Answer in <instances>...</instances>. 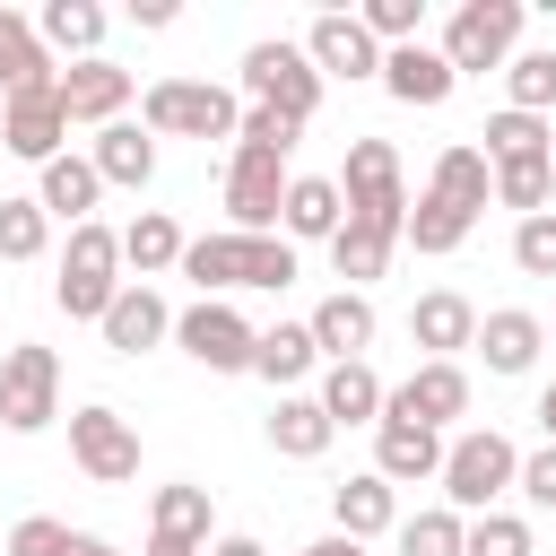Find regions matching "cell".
<instances>
[{"instance_id":"obj_1","label":"cell","mask_w":556,"mask_h":556,"mask_svg":"<svg viewBox=\"0 0 556 556\" xmlns=\"http://www.w3.org/2000/svg\"><path fill=\"white\" fill-rule=\"evenodd\" d=\"M200 295H217V287H287L295 278V243L287 235H191L182 243V261H174Z\"/></svg>"},{"instance_id":"obj_2","label":"cell","mask_w":556,"mask_h":556,"mask_svg":"<svg viewBox=\"0 0 556 556\" xmlns=\"http://www.w3.org/2000/svg\"><path fill=\"white\" fill-rule=\"evenodd\" d=\"M443 504L460 513V521H478V513H495V495H513V478H521V452L495 434V426H469V434H452L443 443Z\"/></svg>"},{"instance_id":"obj_3","label":"cell","mask_w":556,"mask_h":556,"mask_svg":"<svg viewBox=\"0 0 556 556\" xmlns=\"http://www.w3.org/2000/svg\"><path fill=\"white\" fill-rule=\"evenodd\" d=\"M235 122H243V104L226 87H208V78H156L139 96V130L148 139H235Z\"/></svg>"},{"instance_id":"obj_4","label":"cell","mask_w":556,"mask_h":556,"mask_svg":"<svg viewBox=\"0 0 556 556\" xmlns=\"http://www.w3.org/2000/svg\"><path fill=\"white\" fill-rule=\"evenodd\" d=\"M122 295V235L113 226H70V252H61V278H52V304L70 321H104V304Z\"/></svg>"},{"instance_id":"obj_5","label":"cell","mask_w":556,"mask_h":556,"mask_svg":"<svg viewBox=\"0 0 556 556\" xmlns=\"http://www.w3.org/2000/svg\"><path fill=\"white\" fill-rule=\"evenodd\" d=\"M330 182H339V200H348L356 226H382V235L408 226V182H400V148L391 139H348V165Z\"/></svg>"},{"instance_id":"obj_6","label":"cell","mask_w":556,"mask_h":556,"mask_svg":"<svg viewBox=\"0 0 556 556\" xmlns=\"http://www.w3.org/2000/svg\"><path fill=\"white\" fill-rule=\"evenodd\" d=\"M243 96H252L261 113L313 122V113H321V70L304 61V43H287V35H261V43L243 52Z\"/></svg>"},{"instance_id":"obj_7","label":"cell","mask_w":556,"mask_h":556,"mask_svg":"<svg viewBox=\"0 0 556 556\" xmlns=\"http://www.w3.org/2000/svg\"><path fill=\"white\" fill-rule=\"evenodd\" d=\"M52 417H61V356L35 348V339L0 348V426L9 434H43Z\"/></svg>"},{"instance_id":"obj_8","label":"cell","mask_w":556,"mask_h":556,"mask_svg":"<svg viewBox=\"0 0 556 556\" xmlns=\"http://www.w3.org/2000/svg\"><path fill=\"white\" fill-rule=\"evenodd\" d=\"M513 43H521V0H460L434 52L452 61V78H469V70H504Z\"/></svg>"},{"instance_id":"obj_9","label":"cell","mask_w":556,"mask_h":556,"mask_svg":"<svg viewBox=\"0 0 556 556\" xmlns=\"http://www.w3.org/2000/svg\"><path fill=\"white\" fill-rule=\"evenodd\" d=\"M174 339H182V356L191 365H208V374H252V321L226 304V295H200L191 313H174Z\"/></svg>"},{"instance_id":"obj_10","label":"cell","mask_w":556,"mask_h":556,"mask_svg":"<svg viewBox=\"0 0 556 556\" xmlns=\"http://www.w3.org/2000/svg\"><path fill=\"white\" fill-rule=\"evenodd\" d=\"M70 460H78L96 486H130V478H139V426H130L122 408L87 400V408L70 417Z\"/></svg>"},{"instance_id":"obj_11","label":"cell","mask_w":556,"mask_h":556,"mask_svg":"<svg viewBox=\"0 0 556 556\" xmlns=\"http://www.w3.org/2000/svg\"><path fill=\"white\" fill-rule=\"evenodd\" d=\"M287 156H269V148H243L235 139V165H226V217H235V235H269L278 226V208H287Z\"/></svg>"},{"instance_id":"obj_12","label":"cell","mask_w":556,"mask_h":556,"mask_svg":"<svg viewBox=\"0 0 556 556\" xmlns=\"http://www.w3.org/2000/svg\"><path fill=\"white\" fill-rule=\"evenodd\" d=\"M452 417H469V374H460V365H417L408 382L382 391V426H426V434H443Z\"/></svg>"},{"instance_id":"obj_13","label":"cell","mask_w":556,"mask_h":556,"mask_svg":"<svg viewBox=\"0 0 556 556\" xmlns=\"http://www.w3.org/2000/svg\"><path fill=\"white\" fill-rule=\"evenodd\" d=\"M304 61H313L321 78H382V43L356 26V9H321V17L304 26Z\"/></svg>"},{"instance_id":"obj_14","label":"cell","mask_w":556,"mask_h":556,"mask_svg":"<svg viewBox=\"0 0 556 556\" xmlns=\"http://www.w3.org/2000/svg\"><path fill=\"white\" fill-rule=\"evenodd\" d=\"M52 96H61V113H70V122H96V130H104V122H122V104L139 96V78H130V70H113V61L96 52V61H70V70L52 78Z\"/></svg>"},{"instance_id":"obj_15","label":"cell","mask_w":556,"mask_h":556,"mask_svg":"<svg viewBox=\"0 0 556 556\" xmlns=\"http://www.w3.org/2000/svg\"><path fill=\"white\" fill-rule=\"evenodd\" d=\"M96 330H104V348H113V356H148L156 339H174V313H165V295H156V287L122 278V295L104 304V321H96Z\"/></svg>"},{"instance_id":"obj_16","label":"cell","mask_w":556,"mask_h":556,"mask_svg":"<svg viewBox=\"0 0 556 556\" xmlns=\"http://www.w3.org/2000/svg\"><path fill=\"white\" fill-rule=\"evenodd\" d=\"M61 139H70V113H61V96H52V87H43V96H9V113H0V148H9V156L52 165V156H61Z\"/></svg>"},{"instance_id":"obj_17","label":"cell","mask_w":556,"mask_h":556,"mask_svg":"<svg viewBox=\"0 0 556 556\" xmlns=\"http://www.w3.org/2000/svg\"><path fill=\"white\" fill-rule=\"evenodd\" d=\"M148 556H208V486H156Z\"/></svg>"},{"instance_id":"obj_18","label":"cell","mask_w":556,"mask_h":556,"mask_svg":"<svg viewBox=\"0 0 556 556\" xmlns=\"http://www.w3.org/2000/svg\"><path fill=\"white\" fill-rule=\"evenodd\" d=\"M382 87H391L400 104L434 113V104H443V96H452L460 78H452V61H443L434 43H391V52H382Z\"/></svg>"},{"instance_id":"obj_19","label":"cell","mask_w":556,"mask_h":556,"mask_svg":"<svg viewBox=\"0 0 556 556\" xmlns=\"http://www.w3.org/2000/svg\"><path fill=\"white\" fill-rule=\"evenodd\" d=\"M408 339L426 348V365H452V348H469V339H478V304H469V295H452V287H434V295H417Z\"/></svg>"},{"instance_id":"obj_20","label":"cell","mask_w":556,"mask_h":556,"mask_svg":"<svg viewBox=\"0 0 556 556\" xmlns=\"http://www.w3.org/2000/svg\"><path fill=\"white\" fill-rule=\"evenodd\" d=\"M304 330H313V348H321L330 365H356V356L374 348V304H365L356 287H339V295H321V304H313V321H304Z\"/></svg>"},{"instance_id":"obj_21","label":"cell","mask_w":556,"mask_h":556,"mask_svg":"<svg viewBox=\"0 0 556 556\" xmlns=\"http://www.w3.org/2000/svg\"><path fill=\"white\" fill-rule=\"evenodd\" d=\"M330 513H339V539H382V530H400V486L391 478H374V469H356L348 486H330Z\"/></svg>"},{"instance_id":"obj_22","label":"cell","mask_w":556,"mask_h":556,"mask_svg":"<svg viewBox=\"0 0 556 556\" xmlns=\"http://www.w3.org/2000/svg\"><path fill=\"white\" fill-rule=\"evenodd\" d=\"M278 226H287V243H330V235L348 226V200H339V182H330V174H295V182H287V208H278Z\"/></svg>"},{"instance_id":"obj_23","label":"cell","mask_w":556,"mask_h":556,"mask_svg":"<svg viewBox=\"0 0 556 556\" xmlns=\"http://www.w3.org/2000/svg\"><path fill=\"white\" fill-rule=\"evenodd\" d=\"M469 348H486V374H530V365H539V348H547V330H539V313L504 304V313H486V321H478V339H469Z\"/></svg>"},{"instance_id":"obj_24","label":"cell","mask_w":556,"mask_h":556,"mask_svg":"<svg viewBox=\"0 0 556 556\" xmlns=\"http://www.w3.org/2000/svg\"><path fill=\"white\" fill-rule=\"evenodd\" d=\"M382 391H391V382L356 356V365H330L313 400H321V417H330V426H382Z\"/></svg>"},{"instance_id":"obj_25","label":"cell","mask_w":556,"mask_h":556,"mask_svg":"<svg viewBox=\"0 0 556 556\" xmlns=\"http://www.w3.org/2000/svg\"><path fill=\"white\" fill-rule=\"evenodd\" d=\"M52 78H61V61L35 43V26L17 9H0V96H43Z\"/></svg>"},{"instance_id":"obj_26","label":"cell","mask_w":556,"mask_h":556,"mask_svg":"<svg viewBox=\"0 0 556 556\" xmlns=\"http://www.w3.org/2000/svg\"><path fill=\"white\" fill-rule=\"evenodd\" d=\"M87 165H96V182L139 191V182L156 174V139H148L139 122H104V130H96V148H87Z\"/></svg>"},{"instance_id":"obj_27","label":"cell","mask_w":556,"mask_h":556,"mask_svg":"<svg viewBox=\"0 0 556 556\" xmlns=\"http://www.w3.org/2000/svg\"><path fill=\"white\" fill-rule=\"evenodd\" d=\"M469 226H478V208H469V200H452V191H434V182H426V191H417V200H408V226H400V235H408V243H417V252H460V243H469Z\"/></svg>"},{"instance_id":"obj_28","label":"cell","mask_w":556,"mask_h":556,"mask_svg":"<svg viewBox=\"0 0 556 556\" xmlns=\"http://www.w3.org/2000/svg\"><path fill=\"white\" fill-rule=\"evenodd\" d=\"M434 469H443V434H426V426H374V478L417 486Z\"/></svg>"},{"instance_id":"obj_29","label":"cell","mask_w":556,"mask_h":556,"mask_svg":"<svg viewBox=\"0 0 556 556\" xmlns=\"http://www.w3.org/2000/svg\"><path fill=\"white\" fill-rule=\"evenodd\" d=\"M330 417H321V400H304V391H278V408H269V452H287V460H321L330 452Z\"/></svg>"},{"instance_id":"obj_30","label":"cell","mask_w":556,"mask_h":556,"mask_svg":"<svg viewBox=\"0 0 556 556\" xmlns=\"http://www.w3.org/2000/svg\"><path fill=\"white\" fill-rule=\"evenodd\" d=\"M35 43H43V52H70V61H96V43H104V9H96V0H43Z\"/></svg>"},{"instance_id":"obj_31","label":"cell","mask_w":556,"mask_h":556,"mask_svg":"<svg viewBox=\"0 0 556 556\" xmlns=\"http://www.w3.org/2000/svg\"><path fill=\"white\" fill-rule=\"evenodd\" d=\"M96 191H104V182H96V165L61 148V156L43 165V182H35V208H43V217H70V226H87V208H96Z\"/></svg>"},{"instance_id":"obj_32","label":"cell","mask_w":556,"mask_h":556,"mask_svg":"<svg viewBox=\"0 0 556 556\" xmlns=\"http://www.w3.org/2000/svg\"><path fill=\"white\" fill-rule=\"evenodd\" d=\"M182 243H191V235H182L165 208H139V217L122 226V269H139V287H148L156 269H174V261H182Z\"/></svg>"},{"instance_id":"obj_33","label":"cell","mask_w":556,"mask_h":556,"mask_svg":"<svg viewBox=\"0 0 556 556\" xmlns=\"http://www.w3.org/2000/svg\"><path fill=\"white\" fill-rule=\"evenodd\" d=\"M469 148H478L486 165H521V156H547V148H556V130H547L539 113H513V104H504V113H486V130H478Z\"/></svg>"},{"instance_id":"obj_34","label":"cell","mask_w":556,"mask_h":556,"mask_svg":"<svg viewBox=\"0 0 556 556\" xmlns=\"http://www.w3.org/2000/svg\"><path fill=\"white\" fill-rule=\"evenodd\" d=\"M313 365H321V348H313V330H304V321H278V330H261V339H252V374H261V382H278V391H287V382H304Z\"/></svg>"},{"instance_id":"obj_35","label":"cell","mask_w":556,"mask_h":556,"mask_svg":"<svg viewBox=\"0 0 556 556\" xmlns=\"http://www.w3.org/2000/svg\"><path fill=\"white\" fill-rule=\"evenodd\" d=\"M391 243H400V235H382V226H356V217H348V226L330 235V261H339V278H348V287L365 295V278H382Z\"/></svg>"},{"instance_id":"obj_36","label":"cell","mask_w":556,"mask_h":556,"mask_svg":"<svg viewBox=\"0 0 556 556\" xmlns=\"http://www.w3.org/2000/svg\"><path fill=\"white\" fill-rule=\"evenodd\" d=\"M434 191H452V200H469V208H486V191H495V174H486V156L469 148V139H452L443 156H434V174H426Z\"/></svg>"},{"instance_id":"obj_37","label":"cell","mask_w":556,"mask_h":556,"mask_svg":"<svg viewBox=\"0 0 556 556\" xmlns=\"http://www.w3.org/2000/svg\"><path fill=\"white\" fill-rule=\"evenodd\" d=\"M504 96H513V113L547 122V104H556V52H513L504 61Z\"/></svg>"},{"instance_id":"obj_38","label":"cell","mask_w":556,"mask_h":556,"mask_svg":"<svg viewBox=\"0 0 556 556\" xmlns=\"http://www.w3.org/2000/svg\"><path fill=\"white\" fill-rule=\"evenodd\" d=\"M486 174H495V200H504V208H521V217H539V208H547V191H556V165H547V156L486 165Z\"/></svg>"},{"instance_id":"obj_39","label":"cell","mask_w":556,"mask_h":556,"mask_svg":"<svg viewBox=\"0 0 556 556\" xmlns=\"http://www.w3.org/2000/svg\"><path fill=\"white\" fill-rule=\"evenodd\" d=\"M52 243V217L35 200H0V261H43Z\"/></svg>"},{"instance_id":"obj_40","label":"cell","mask_w":556,"mask_h":556,"mask_svg":"<svg viewBox=\"0 0 556 556\" xmlns=\"http://www.w3.org/2000/svg\"><path fill=\"white\" fill-rule=\"evenodd\" d=\"M460 513L452 504H434V513H417V521H400V556H460Z\"/></svg>"},{"instance_id":"obj_41","label":"cell","mask_w":556,"mask_h":556,"mask_svg":"<svg viewBox=\"0 0 556 556\" xmlns=\"http://www.w3.org/2000/svg\"><path fill=\"white\" fill-rule=\"evenodd\" d=\"M460 556H530V521L521 513H478L460 530Z\"/></svg>"},{"instance_id":"obj_42","label":"cell","mask_w":556,"mask_h":556,"mask_svg":"<svg viewBox=\"0 0 556 556\" xmlns=\"http://www.w3.org/2000/svg\"><path fill=\"white\" fill-rule=\"evenodd\" d=\"M356 26L391 52V43H417V26H426V0H365L356 9Z\"/></svg>"},{"instance_id":"obj_43","label":"cell","mask_w":556,"mask_h":556,"mask_svg":"<svg viewBox=\"0 0 556 556\" xmlns=\"http://www.w3.org/2000/svg\"><path fill=\"white\" fill-rule=\"evenodd\" d=\"M513 269L521 278H556V208H539V217L513 226Z\"/></svg>"},{"instance_id":"obj_44","label":"cell","mask_w":556,"mask_h":556,"mask_svg":"<svg viewBox=\"0 0 556 556\" xmlns=\"http://www.w3.org/2000/svg\"><path fill=\"white\" fill-rule=\"evenodd\" d=\"M295 130H304V122H287V113H261V104L235 122V139H243V148H269V156H295Z\"/></svg>"},{"instance_id":"obj_45","label":"cell","mask_w":556,"mask_h":556,"mask_svg":"<svg viewBox=\"0 0 556 556\" xmlns=\"http://www.w3.org/2000/svg\"><path fill=\"white\" fill-rule=\"evenodd\" d=\"M70 547V521H52V513H26L17 530H9V547L0 556H61Z\"/></svg>"},{"instance_id":"obj_46","label":"cell","mask_w":556,"mask_h":556,"mask_svg":"<svg viewBox=\"0 0 556 556\" xmlns=\"http://www.w3.org/2000/svg\"><path fill=\"white\" fill-rule=\"evenodd\" d=\"M513 486H521V495H530V504H539V513H556V443H547V452H530V460H521V478H513Z\"/></svg>"},{"instance_id":"obj_47","label":"cell","mask_w":556,"mask_h":556,"mask_svg":"<svg viewBox=\"0 0 556 556\" xmlns=\"http://www.w3.org/2000/svg\"><path fill=\"white\" fill-rule=\"evenodd\" d=\"M130 17H139V26L156 35V26H174V0H130Z\"/></svg>"},{"instance_id":"obj_48","label":"cell","mask_w":556,"mask_h":556,"mask_svg":"<svg viewBox=\"0 0 556 556\" xmlns=\"http://www.w3.org/2000/svg\"><path fill=\"white\" fill-rule=\"evenodd\" d=\"M61 556H122V547H113V539H96V530H70V547H61Z\"/></svg>"},{"instance_id":"obj_49","label":"cell","mask_w":556,"mask_h":556,"mask_svg":"<svg viewBox=\"0 0 556 556\" xmlns=\"http://www.w3.org/2000/svg\"><path fill=\"white\" fill-rule=\"evenodd\" d=\"M208 556H269V547H261V539H243V530H226V539H217Z\"/></svg>"},{"instance_id":"obj_50","label":"cell","mask_w":556,"mask_h":556,"mask_svg":"<svg viewBox=\"0 0 556 556\" xmlns=\"http://www.w3.org/2000/svg\"><path fill=\"white\" fill-rule=\"evenodd\" d=\"M295 556H365V547H356V539H339V530H330V539H313V547H295Z\"/></svg>"},{"instance_id":"obj_51","label":"cell","mask_w":556,"mask_h":556,"mask_svg":"<svg viewBox=\"0 0 556 556\" xmlns=\"http://www.w3.org/2000/svg\"><path fill=\"white\" fill-rule=\"evenodd\" d=\"M539 426H547V443H556V382L539 391Z\"/></svg>"},{"instance_id":"obj_52","label":"cell","mask_w":556,"mask_h":556,"mask_svg":"<svg viewBox=\"0 0 556 556\" xmlns=\"http://www.w3.org/2000/svg\"><path fill=\"white\" fill-rule=\"evenodd\" d=\"M547 165H556V148H547Z\"/></svg>"}]
</instances>
